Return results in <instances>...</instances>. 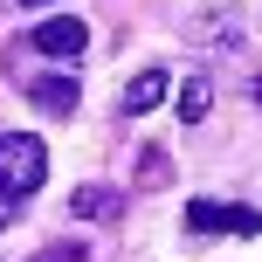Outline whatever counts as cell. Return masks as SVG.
Returning a JSON list of instances; mask_svg holds the SVG:
<instances>
[{"label": "cell", "instance_id": "obj_1", "mask_svg": "<svg viewBox=\"0 0 262 262\" xmlns=\"http://www.w3.org/2000/svg\"><path fill=\"white\" fill-rule=\"evenodd\" d=\"M0 180L21 200H35L41 180H49V145H41L35 131H7V138H0Z\"/></svg>", "mask_w": 262, "mask_h": 262}, {"label": "cell", "instance_id": "obj_2", "mask_svg": "<svg viewBox=\"0 0 262 262\" xmlns=\"http://www.w3.org/2000/svg\"><path fill=\"white\" fill-rule=\"evenodd\" d=\"M83 41H90V28H83L76 14H55V21H35V28H28V49H35V55H55V62H76Z\"/></svg>", "mask_w": 262, "mask_h": 262}, {"label": "cell", "instance_id": "obj_3", "mask_svg": "<svg viewBox=\"0 0 262 262\" xmlns=\"http://www.w3.org/2000/svg\"><path fill=\"white\" fill-rule=\"evenodd\" d=\"M186 228H193V235H221V228L262 235V214L255 207H221V200H193V207H186Z\"/></svg>", "mask_w": 262, "mask_h": 262}, {"label": "cell", "instance_id": "obj_4", "mask_svg": "<svg viewBox=\"0 0 262 262\" xmlns=\"http://www.w3.org/2000/svg\"><path fill=\"white\" fill-rule=\"evenodd\" d=\"M76 76H35L28 83V104L41 111V118H69V111H76Z\"/></svg>", "mask_w": 262, "mask_h": 262}, {"label": "cell", "instance_id": "obj_5", "mask_svg": "<svg viewBox=\"0 0 262 262\" xmlns=\"http://www.w3.org/2000/svg\"><path fill=\"white\" fill-rule=\"evenodd\" d=\"M166 90H172V76H166V69H138V76L124 83V118H145V111H159V104H166Z\"/></svg>", "mask_w": 262, "mask_h": 262}, {"label": "cell", "instance_id": "obj_6", "mask_svg": "<svg viewBox=\"0 0 262 262\" xmlns=\"http://www.w3.org/2000/svg\"><path fill=\"white\" fill-rule=\"evenodd\" d=\"M207 111H214V83L207 76H186L180 83V124H200Z\"/></svg>", "mask_w": 262, "mask_h": 262}, {"label": "cell", "instance_id": "obj_7", "mask_svg": "<svg viewBox=\"0 0 262 262\" xmlns=\"http://www.w3.org/2000/svg\"><path fill=\"white\" fill-rule=\"evenodd\" d=\"M186 35H193V41H242V21H235V14H193Z\"/></svg>", "mask_w": 262, "mask_h": 262}, {"label": "cell", "instance_id": "obj_8", "mask_svg": "<svg viewBox=\"0 0 262 262\" xmlns=\"http://www.w3.org/2000/svg\"><path fill=\"white\" fill-rule=\"evenodd\" d=\"M69 207H76L83 221H104V214H118V193H111V186H76Z\"/></svg>", "mask_w": 262, "mask_h": 262}, {"label": "cell", "instance_id": "obj_9", "mask_svg": "<svg viewBox=\"0 0 262 262\" xmlns=\"http://www.w3.org/2000/svg\"><path fill=\"white\" fill-rule=\"evenodd\" d=\"M21 207H28V200H21V193H14V186H7V180H0V228H7V221H21Z\"/></svg>", "mask_w": 262, "mask_h": 262}, {"label": "cell", "instance_id": "obj_10", "mask_svg": "<svg viewBox=\"0 0 262 262\" xmlns=\"http://www.w3.org/2000/svg\"><path fill=\"white\" fill-rule=\"evenodd\" d=\"M35 262H83V242H62V249H41Z\"/></svg>", "mask_w": 262, "mask_h": 262}, {"label": "cell", "instance_id": "obj_11", "mask_svg": "<svg viewBox=\"0 0 262 262\" xmlns=\"http://www.w3.org/2000/svg\"><path fill=\"white\" fill-rule=\"evenodd\" d=\"M14 7H49V0H14Z\"/></svg>", "mask_w": 262, "mask_h": 262}, {"label": "cell", "instance_id": "obj_12", "mask_svg": "<svg viewBox=\"0 0 262 262\" xmlns=\"http://www.w3.org/2000/svg\"><path fill=\"white\" fill-rule=\"evenodd\" d=\"M255 97H262V83H255Z\"/></svg>", "mask_w": 262, "mask_h": 262}]
</instances>
